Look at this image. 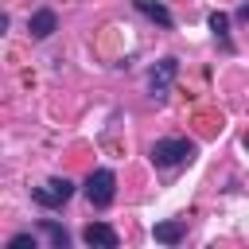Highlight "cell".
Here are the masks:
<instances>
[{
    "mask_svg": "<svg viewBox=\"0 0 249 249\" xmlns=\"http://www.w3.org/2000/svg\"><path fill=\"white\" fill-rule=\"evenodd\" d=\"M136 8H140L148 19H156L160 27H171V23H175V19H171V12H167L163 4H152V0H136Z\"/></svg>",
    "mask_w": 249,
    "mask_h": 249,
    "instance_id": "obj_9",
    "label": "cell"
},
{
    "mask_svg": "<svg viewBox=\"0 0 249 249\" xmlns=\"http://www.w3.org/2000/svg\"><path fill=\"white\" fill-rule=\"evenodd\" d=\"M183 233H187V226H183V222H156V230H152V237H156V241H163V245H179V241H183Z\"/></svg>",
    "mask_w": 249,
    "mask_h": 249,
    "instance_id": "obj_7",
    "label": "cell"
},
{
    "mask_svg": "<svg viewBox=\"0 0 249 249\" xmlns=\"http://www.w3.org/2000/svg\"><path fill=\"white\" fill-rule=\"evenodd\" d=\"M54 27H58V16H54L51 8H39V12L27 19V31H31L35 39H47V35H54Z\"/></svg>",
    "mask_w": 249,
    "mask_h": 249,
    "instance_id": "obj_6",
    "label": "cell"
},
{
    "mask_svg": "<svg viewBox=\"0 0 249 249\" xmlns=\"http://www.w3.org/2000/svg\"><path fill=\"white\" fill-rule=\"evenodd\" d=\"M70 195H74V183H70V179H47L43 187H35V191H31V198H35L39 206H47V210L66 206V202H70Z\"/></svg>",
    "mask_w": 249,
    "mask_h": 249,
    "instance_id": "obj_3",
    "label": "cell"
},
{
    "mask_svg": "<svg viewBox=\"0 0 249 249\" xmlns=\"http://www.w3.org/2000/svg\"><path fill=\"white\" fill-rule=\"evenodd\" d=\"M195 144L183 140V136H171V140H156L152 144V163L156 167H179V163H191L195 160Z\"/></svg>",
    "mask_w": 249,
    "mask_h": 249,
    "instance_id": "obj_1",
    "label": "cell"
},
{
    "mask_svg": "<svg viewBox=\"0 0 249 249\" xmlns=\"http://www.w3.org/2000/svg\"><path fill=\"white\" fill-rule=\"evenodd\" d=\"M245 148H249V132H245Z\"/></svg>",
    "mask_w": 249,
    "mask_h": 249,
    "instance_id": "obj_13",
    "label": "cell"
},
{
    "mask_svg": "<svg viewBox=\"0 0 249 249\" xmlns=\"http://www.w3.org/2000/svg\"><path fill=\"white\" fill-rule=\"evenodd\" d=\"M237 19H249V4H241V8H237Z\"/></svg>",
    "mask_w": 249,
    "mask_h": 249,
    "instance_id": "obj_12",
    "label": "cell"
},
{
    "mask_svg": "<svg viewBox=\"0 0 249 249\" xmlns=\"http://www.w3.org/2000/svg\"><path fill=\"white\" fill-rule=\"evenodd\" d=\"M113 195H117V175L109 171V167H97L89 179H86V198H89V206H109L113 202Z\"/></svg>",
    "mask_w": 249,
    "mask_h": 249,
    "instance_id": "obj_2",
    "label": "cell"
},
{
    "mask_svg": "<svg viewBox=\"0 0 249 249\" xmlns=\"http://www.w3.org/2000/svg\"><path fill=\"white\" fill-rule=\"evenodd\" d=\"M8 249H35V233H16V237H8Z\"/></svg>",
    "mask_w": 249,
    "mask_h": 249,
    "instance_id": "obj_11",
    "label": "cell"
},
{
    "mask_svg": "<svg viewBox=\"0 0 249 249\" xmlns=\"http://www.w3.org/2000/svg\"><path fill=\"white\" fill-rule=\"evenodd\" d=\"M210 31H214L222 43H230V39H226V31H230V16H226V12H210Z\"/></svg>",
    "mask_w": 249,
    "mask_h": 249,
    "instance_id": "obj_10",
    "label": "cell"
},
{
    "mask_svg": "<svg viewBox=\"0 0 249 249\" xmlns=\"http://www.w3.org/2000/svg\"><path fill=\"white\" fill-rule=\"evenodd\" d=\"M175 74H179V58H160V62L152 66V74H148V89H152V97H167Z\"/></svg>",
    "mask_w": 249,
    "mask_h": 249,
    "instance_id": "obj_4",
    "label": "cell"
},
{
    "mask_svg": "<svg viewBox=\"0 0 249 249\" xmlns=\"http://www.w3.org/2000/svg\"><path fill=\"white\" fill-rule=\"evenodd\" d=\"M82 241H86L89 249H117V245H121V237H117V230H113L109 222H89V226L82 230Z\"/></svg>",
    "mask_w": 249,
    "mask_h": 249,
    "instance_id": "obj_5",
    "label": "cell"
},
{
    "mask_svg": "<svg viewBox=\"0 0 249 249\" xmlns=\"http://www.w3.org/2000/svg\"><path fill=\"white\" fill-rule=\"evenodd\" d=\"M39 233H43L54 249H66V245H70V233H66L58 222H51V218H43V222H39Z\"/></svg>",
    "mask_w": 249,
    "mask_h": 249,
    "instance_id": "obj_8",
    "label": "cell"
}]
</instances>
